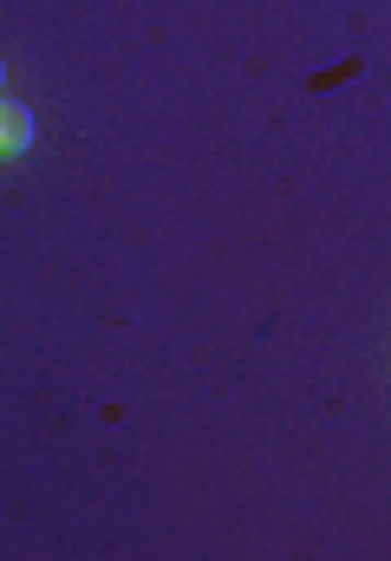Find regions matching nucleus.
Masks as SVG:
<instances>
[{"label": "nucleus", "mask_w": 391, "mask_h": 561, "mask_svg": "<svg viewBox=\"0 0 391 561\" xmlns=\"http://www.w3.org/2000/svg\"><path fill=\"white\" fill-rule=\"evenodd\" d=\"M26 150H33V112L0 92V157H26Z\"/></svg>", "instance_id": "obj_1"}, {"label": "nucleus", "mask_w": 391, "mask_h": 561, "mask_svg": "<svg viewBox=\"0 0 391 561\" xmlns=\"http://www.w3.org/2000/svg\"><path fill=\"white\" fill-rule=\"evenodd\" d=\"M0 92H7V66H0Z\"/></svg>", "instance_id": "obj_2"}]
</instances>
